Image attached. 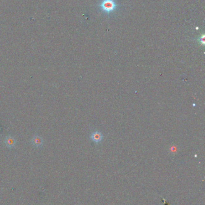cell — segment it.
<instances>
[{
    "label": "cell",
    "instance_id": "cell-2",
    "mask_svg": "<svg viewBox=\"0 0 205 205\" xmlns=\"http://www.w3.org/2000/svg\"><path fill=\"white\" fill-rule=\"evenodd\" d=\"M90 138L93 141H94L96 143H99L101 142L102 140H103L104 136H103V134H102V133H100V131H95L91 134Z\"/></svg>",
    "mask_w": 205,
    "mask_h": 205
},
{
    "label": "cell",
    "instance_id": "cell-4",
    "mask_svg": "<svg viewBox=\"0 0 205 205\" xmlns=\"http://www.w3.org/2000/svg\"><path fill=\"white\" fill-rule=\"evenodd\" d=\"M31 143L34 147L40 148L43 145V140L41 136H34L31 140Z\"/></svg>",
    "mask_w": 205,
    "mask_h": 205
},
{
    "label": "cell",
    "instance_id": "cell-3",
    "mask_svg": "<svg viewBox=\"0 0 205 205\" xmlns=\"http://www.w3.org/2000/svg\"><path fill=\"white\" fill-rule=\"evenodd\" d=\"M4 143L6 147L11 149V148H13L15 146L16 143V141L13 136H6V137L5 138Z\"/></svg>",
    "mask_w": 205,
    "mask_h": 205
},
{
    "label": "cell",
    "instance_id": "cell-1",
    "mask_svg": "<svg viewBox=\"0 0 205 205\" xmlns=\"http://www.w3.org/2000/svg\"><path fill=\"white\" fill-rule=\"evenodd\" d=\"M98 8L100 12L109 16L117 10L119 4L117 0H100Z\"/></svg>",
    "mask_w": 205,
    "mask_h": 205
},
{
    "label": "cell",
    "instance_id": "cell-5",
    "mask_svg": "<svg viewBox=\"0 0 205 205\" xmlns=\"http://www.w3.org/2000/svg\"><path fill=\"white\" fill-rule=\"evenodd\" d=\"M204 37H205V36H204V35H203L202 37H200V38H199V42H200L201 43H202V44H204Z\"/></svg>",
    "mask_w": 205,
    "mask_h": 205
}]
</instances>
